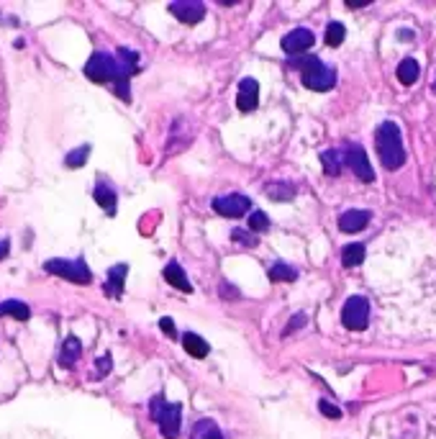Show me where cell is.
I'll use <instances>...</instances> for the list:
<instances>
[{
	"label": "cell",
	"mask_w": 436,
	"mask_h": 439,
	"mask_svg": "<svg viewBox=\"0 0 436 439\" xmlns=\"http://www.w3.org/2000/svg\"><path fill=\"white\" fill-rule=\"evenodd\" d=\"M139 70V54L126 47L119 49V57H113L108 52H92V57L85 62V78L98 83V85H106L111 83L116 95L121 100H131V75Z\"/></svg>",
	"instance_id": "6da1fadb"
},
{
	"label": "cell",
	"mask_w": 436,
	"mask_h": 439,
	"mask_svg": "<svg viewBox=\"0 0 436 439\" xmlns=\"http://www.w3.org/2000/svg\"><path fill=\"white\" fill-rule=\"evenodd\" d=\"M375 149L385 170H401L406 164V149H403L401 126L395 121H382L375 131Z\"/></svg>",
	"instance_id": "7a4b0ae2"
},
{
	"label": "cell",
	"mask_w": 436,
	"mask_h": 439,
	"mask_svg": "<svg viewBox=\"0 0 436 439\" xmlns=\"http://www.w3.org/2000/svg\"><path fill=\"white\" fill-rule=\"evenodd\" d=\"M288 64L293 70H301L303 85L308 90L326 92L337 85V70L329 67L326 62H321L318 57H290Z\"/></svg>",
	"instance_id": "3957f363"
},
{
	"label": "cell",
	"mask_w": 436,
	"mask_h": 439,
	"mask_svg": "<svg viewBox=\"0 0 436 439\" xmlns=\"http://www.w3.org/2000/svg\"><path fill=\"white\" fill-rule=\"evenodd\" d=\"M149 414L159 424V432L164 439L180 437V424H183V404H167L164 396H155L149 404Z\"/></svg>",
	"instance_id": "277c9868"
},
{
	"label": "cell",
	"mask_w": 436,
	"mask_h": 439,
	"mask_svg": "<svg viewBox=\"0 0 436 439\" xmlns=\"http://www.w3.org/2000/svg\"><path fill=\"white\" fill-rule=\"evenodd\" d=\"M44 270H47L49 275L70 280V283H78V285L92 283V272L83 257H80V260H59V257H56V260H47V263H44Z\"/></svg>",
	"instance_id": "5b68a950"
},
{
	"label": "cell",
	"mask_w": 436,
	"mask_h": 439,
	"mask_svg": "<svg viewBox=\"0 0 436 439\" xmlns=\"http://www.w3.org/2000/svg\"><path fill=\"white\" fill-rule=\"evenodd\" d=\"M341 324L352 332H365L370 324V301L365 296H349L341 308Z\"/></svg>",
	"instance_id": "8992f818"
},
{
	"label": "cell",
	"mask_w": 436,
	"mask_h": 439,
	"mask_svg": "<svg viewBox=\"0 0 436 439\" xmlns=\"http://www.w3.org/2000/svg\"><path fill=\"white\" fill-rule=\"evenodd\" d=\"M211 205H213V211H216L218 216H224V219H241V216L249 213L252 200L246 198V196H241V193H231V196L216 198Z\"/></svg>",
	"instance_id": "52a82bcc"
},
{
	"label": "cell",
	"mask_w": 436,
	"mask_h": 439,
	"mask_svg": "<svg viewBox=\"0 0 436 439\" xmlns=\"http://www.w3.org/2000/svg\"><path fill=\"white\" fill-rule=\"evenodd\" d=\"M346 164L352 167V172L362 180V183H375L373 162H370V157H367L362 144H352V147L346 149Z\"/></svg>",
	"instance_id": "ba28073f"
},
{
	"label": "cell",
	"mask_w": 436,
	"mask_h": 439,
	"mask_svg": "<svg viewBox=\"0 0 436 439\" xmlns=\"http://www.w3.org/2000/svg\"><path fill=\"white\" fill-rule=\"evenodd\" d=\"M313 44H316V34L310 29H293L282 36L280 47L285 54H303V52H308Z\"/></svg>",
	"instance_id": "9c48e42d"
},
{
	"label": "cell",
	"mask_w": 436,
	"mask_h": 439,
	"mask_svg": "<svg viewBox=\"0 0 436 439\" xmlns=\"http://www.w3.org/2000/svg\"><path fill=\"white\" fill-rule=\"evenodd\" d=\"M169 13L183 23H200L205 16V6L200 0H175L169 3Z\"/></svg>",
	"instance_id": "30bf717a"
},
{
	"label": "cell",
	"mask_w": 436,
	"mask_h": 439,
	"mask_svg": "<svg viewBox=\"0 0 436 439\" xmlns=\"http://www.w3.org/2000/svg\"><path fill=\"white\" fill-rule=\"evenodd\" d=\"M257 103H260V83L254 78H244L239 83V92H236V106L241 114H249L257 108Z\"/></svg>",
	"instance_id": "8fae6325"
},
{
	"label": "cell",
	"mask_w": 436,
	"mask_h": 439,
	"mask_svg": "<svg viewBox=\"0 0 436 439\" xmlns=\"http://www.w3.org/2000/svg\"><path fill=\"white\" fill-rule=\"evenodd\" d=\"M373 221V213L365 211V208H352V211H346L339 216V229L344 231V234H357L362 229H367V224Z\"/></svg>",
	"instance_id": "7c38bea8"
},
{
	"label": "cell",
	"mask_w": 436,
	"mask_h": 439,
	"mask_svg": "<svg viewBox=\"0 0 436 439\" xmlns=\"http://www.w3.org/2000/svg\"><path fill=\"white\" fill-rule=\"evenodd\" d=\"M126 275H128V265L121 263V265H113L108 270V280L103 285V291H106L108 298H121L123 293V283H126Z\"/></svg>",
	"instance_id": "4fadbf2b"
},
{
	"label": "cell",
	"mask_w": 436,
	"mask_h": 439,
	"mask_svg": "<svg viewBox=\"0 0 436 439\" xmlns=\"http://www.w3.org/2000/svg\"><path fill=\"white\" fill-rule=\"evenodd\" d=\"M92 198H95V203H98L100 208L108 213V216H116V208H119V196H116V191H113L106 180H100V183L95 185Z\"/></svg>",
	"instance_id": "5bb4252c"
},
{
	"label": "cell",
	"mask_w": 436,
	"mask_h": 439,
	"mask_svg": "<svg viewBox=\"0 0 436 439\" xmlns=\"http://www.w3.org/2000/svg\"><path fill=\"white\" fill-rule=\"evenodd\" d=\"M162 275L172 288H177V291H183V293H193V285L188 283V275H185V270L180 267V263H167Z\"/></svg>",
	"instance_id": "9a60e30c"
},
{
	"label": "cell",
	"mask_w": 436,
	"mask_h": 439,
	"mask_svg": "<svg viewBox=\"0 0 436 439\" xmlns=\"http://www.w3.org/2000/svg\"><path fill=\"white\" fill-rule=\"evenodd\" d=\"M183 347H185V352L190 354V357H195V360H203L205 354L211 352L208 342H205L203 337L195 334V332H185L183 334Z\"/></svg>",
	"instance_id": "2e32d148"
},
{
	"label": "cell",
	"mask_w": 436,
	"mask_h": 439,
	"mask_svg": "<svg viewBox=\"0 0 436 439\" xmlns=\"http://www.w3.org/2000/svg\"><path fill=\"white\" fill-rule=\"evenodd\" d=\"M80 357H83V344H80V339L78 337H67L62 349H59V365H62V368H72Z\"/></svg>",
	"instance_id": "e0dca14e"
},
{
	"label": "cell",
	"mask_w": 436,
	"mask_h": 439,
	"mask_svg": "<svg viewBox=\"0 0 436 439\" xmlns=\"http://www.w3.org/2000/svg\"><path fill=\"white\" fill-rule=\"evenodd\" d=\"M265 193H267L270 198L277 200V203H285V200L296 198V185L290 183V180H274V183L265 185Z\"/></svg>",
	"instance_id": "ac0fdd59"
},
{
	"label": "cell",
	"mask_w": 436,
	"mask_h": 439,
	"mask_svg": "<svg viewBox=\"0 0 436 439\" xmlns=\"http://www.w3.org/2000/svg\"><path fill=\"white\" fill-rule=\"evenodd\" d=\"M398 80H401L403 85H413L416 80H418V75H421V67H418V62H416L413 57H406L401 64H398Z\"/></svg>",
	"instance_id": "d6986e66"
},
{
	"label": "cell",
	"mask_w": 436,
	"mask_h": 439,
	"mask_svg": "<svg viewBox=\"0 0 436 439\" xmlns=\"http://www.w3.org/2000/svg\"><path fill=\"white\" fill-rule=\"evenodd\" d=\"M0 316H13L18 321H28L31 319V308L23 301H3L0 303Z\"/></svg>",
	"instance_id": "ffe728a7"
},
{
	"label": "cell",
	"mask_w": 436,
	"mask_h": 439,
	"mask_svg": "<svg viewBox=\"0 0 436 439\" xmlns=\"http://www.w3.org/2000/svg\"><path fill=\"white\" fill-rule=\"evenodd\" d=\"M365 255H367L365 244L354 241V244H346V247L341 249V263H344V267H357V265L365 263Z\"/></svg>",
	"instance_id": "44dd1931"
},
{
	"label": "cell",
	"mask_w": 436,
	"mask_h": 439,
	"mask_svg": "<svg viewBox=\"0 0 436 439\" xmlns=\"http://www.w3.org/2000/svg\"><path fill=\"white\" fill-rule=\"evenodd\" d=\"M193 439H224V434H221V429H218V424L213 421V419H200L195 426H193Z\"/></svg>",
	"instance_id": "7402d4cb"
},
{
	"label": "cell",
	"mask_w": 436,
	"mask_h": 439,
	"mask_svg": "<svg viewBox=\"0 0 436 439\" xmlns=\"http://www.w3.org/2000/svg\"><path fill=\"white\" fill-rule=\"evenodd\" d=\"M267 275L272 283H290V280H298V270L285 263H274L272 267L267 270Z\"/></svg>",
	"instance_id": "603a6c76"
},
{
	"label": "cell",
	"mask_w": 436,
	"mask_h": 439,
	"mask_svg": "<svg viewBox=\"0 0 436 439\" xmlns=\"http://www.w3.org/2000/svg\"><path fill=\"white\" fill-rule=\"evenodd\" d=\"M321 164H324V172L329 177H339L341 175V155L337 149H326L321 155Z\"/></svg>",
	"instance_id": "cb8c5ba5"
},
{
	"label": "cell",
	"mask_w": 436,
	"mask_h": 439,
	"mask_svg": "<svg viewBox=\"0 0 436 439\" xmlns=\"http://www.w3.org/2000/svg\"><path fill=\"white\" fill-rule=\"evenodd\" d=\"M344 36H346V26L339 21H331L326 26V44L329 47H341L344 44Z\"/></svg>",
	"instance_id": "d4e9b609"
},
{
	"label": "cell",
	"mask_w": 436,
	"mask_h": 439,
	"mask_svg": "<svg viewBox=\"0 0 436 439\" xmlns=\"http://www.w3.org/2000/svg\"><path fill=\"white\" fill-rule=\"evenodd\" d=\"M87 157H90V144H83V147H78L75 152H70V155L64 157V164L75 170V167H83L87 162Z\"/></svg>",
	"instance_id": "484cf974"
},
{
	"label": "cell",
	"mask_w": 436,
	"mask_h": 439,
	"mask_svg": "<svg viewBox=\"0 0 436 439\" xmlns=\"http://www.w3.org/2000/svg\"><path fill=\"white\" fill-rule=\"evenodd\" d=\"M231 239L236 241V244H241V247H257L260 244V239H257V234L254 231H249V229H234L231 231Z\"/></svg>",
	"instance_id": "4316f807"
},
{
	"label": "cell",
	"mask_w": 436,
	"mask_h": 439,
	"mask_svg": "<svg viewBox=\"0 0 436 439\" xmlns=\"http://www.w3.org/2000/svg\"><path fill=\"white\" fill-rule=\"evenodd\" d=\"M270 229V219H267V213H262V211H252L249 213V231H267Z\"/></svg>",
	"instance_id": "83f0119b"
},
{
	"label": "cell",
	"mask_w": 436,
	"mask_h": 439,
	"mask_svg": "<svg viewBox=\"0 0 436 439\" xmlns=\"http://www.w3.org/2000/svg\"><path fill=\"white\" fill-rule=\"evenodd\" d=\"M318 409H321V414H324V416H329V419H339V416H341V411L331 404V401H326V398H321V401H318Z\"/></svg>",
	"instance_id": "f1b7e54d"
},
{
	"label": "cell",
	"mask_w": 436,
	"mask_h": 439,
	"mask_svg": "<svg viewBox=\"0 0 436 439\" xmlns=\"http://www.w3.org/2000/svg\"><path fill=\"white\" fill-rule=\"evenodd\" d=\"M111 373V354H103L98 360V370H95V378H103Z\"/></svg>",
	"instance_id": "f546056e"
},
{
	"label": "cell",
	"mask_w": 436,
	"mask_h": 439,
	"mask_svg": "<svg viewBox=\"0 0 436 439\" xmlns=\"http://www.w3.org/2000/svg\"><path fill=\"white\" fill-rule=\"evenodd\" d=\"M305 324V313H296V316H293V319L288 321V329H285V337H288L290 332H296V329H301V326Z\"/></svg>",
	"instance_id": "4dcf8cb0"
},
{
	"label": "cell",
	"mask_w": 436,
	"mask_h": 439,
	"mask_svg": "<svg viewBox=\"0 0 436 439\" xmlns=\"http://www.w3.org/2000/svg\"><path fill=\"white\" fill-rule=\"evenodd\" d=\"M159 326H162V332L167 334V337H177V329H175V321L172 319H167V316H164L162 321H159Z\"/></svg>",
	"instance_id": "1f68e13d"
},
{
	"label": "cell",
	"mask_w": 436,
	"mask_h": 439,
	"mask_svg": "<svg viewBox=\"0 0 436 439\" xmlns=\"http://www.w3.org/2000/svg\"><path fill=\"white\" fill-rule=\"evenodd\" d=\"M221 296H231V298H239V291H236V288H231V285H229V283H224V285H221Z\"/></svg>",
	"instance_id": "d6a6232c"
},
{
	"label": "cell",
	"mask_w": 436,
	"mask_h": 439,
	"mask_svg": "<svg viewBox=\"0 0 436 439\" xmlns=\"http://www.w3.org/2000/svg\"><path fill=\"white\" fill-rule=\"evenodd\" d=\"M8 252H11V241L8 239H0V263L8 257Z\"/></svg>",
	"instance_id": "836d02e7"
},
{
	"label": "cell",
	"mask_w": 436,
	"mask_h": 439,
	"mask_svg": "<svg viewBox=\"0 0 436 439\" xmlns=\"http://www.w3.org/2000/svg\"><path fill=\"white\" fill-rule=\"evenodd\" d=\"M398 36H401V42H413L416 39V34L413 31H408V29H401L398 31Z\"/></svg>",
	"instance_id": "e575fe53"
},
{
	"label": "cell",
	"mask_w": 436,
	"mask_h": 439,
	"mask_svg": "<svg viewBox=\"0 0 436 439\" xmlns=\"http://www.w3.org/2000/svg\"><path fill=\"white\" fill-rule=\"evenodd\" d=\"M434 92H436V85H434Z\"/></svg>",
	"instance_id": "d590c367"
}]
</instances>
